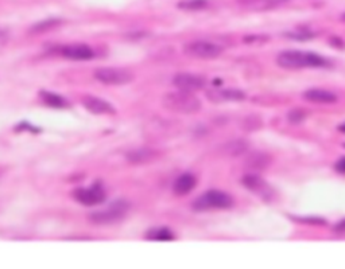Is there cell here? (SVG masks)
I'll use <instances>...</instances> for the list:
<instances>
[{
  "instance_id": "cell-20",
  "label": "cell",
  "mask_w": 345,
  "mask_h": 269,
  "mask_svg": "<svg viewBox=\"0 0 345 269\" xmlns=\"http://www.w3.org/2000/svg\"><path fill=\"white\" fill-rule=\"evenodd\" d=\"M208 6V0H182L178 3V9L186 10V11H199L205 9Z\"/></svg>"
},
{
  "instance_id": "cell-25",
  "label": "cell",
  "mask_w": 345,
  "mask_h": 269,
  "mask_svg": "<svg viewBox=\"0 0 345 269\" xmlns=\"http://www.w3.org/2000/svg\"><path fill=\"white\" fill-rule=\"evenodd\" d=\"M305 115L301 111H293L289 113V120L291 123H301Z\"/></svg>"
},
{
  "instance_id": "cell-8",
  "label": "cell",
  "mask_w": 345,
  "mask_h": 269,
  "mask_svg": "<svg viewBox=\"0 0 345 269\" xmlns=\"http://www.w3.org/2000/svg\"><path fill=\"white\" fill-rule=\"evenodd\" d=\"M172 84L177 86L180 90L186 92H196V90L203 89L205 86V78L197 74H190V73H180L172 78Z\"/></svg>"
},
{
  "instance_id": "cell-26",
  "label": "cell",
  "mask_w": 345,
  "mask_h": 269,
  "mask_svg": "<svg viewBox=\"0 0 345 269\" xmlns=\"http://www.w3.org/2000/svg\"><path fill=\"white\" fill-rule=\"evenodd\" d=\"M336 170L340 172V174H345V156L344 158L338 159V162L336 163Z\"/></svg>"
},
{
  "instance_id": "cell-18",
  "label": "cell",
  "mask_w": 345,
  "mask_h": 269,
  "mask_svg": "<svg viewBox=\"0 0 345 269\" xmlns=\"http://www.w3.org/2000/svg\"><path fill=\"white\" fill-rule=\"evenodd\" d=\"M41 99L43 103L52 108H65L68 107V101L60 96V94L53 93V92H41Z\"/></svg>"
},
{
  "instance_id": "cell-11",
  "label": "cell",
  "mask_w": 345,
  "mask_h": 269,
  "mask_svg": "<svg viewBox=\"0 0 345 269\" xmlns=\"http://www.w3.org/2000/svg\"><path fill=\"white\" fill-rule=\"evenodd\" d=\"M303 99L315 104H333L337 101V96L329 90L309 89L303 93Z\"/></svg>"
},
{
  "instance_id": "cell-10",
  "label": "cell",
  "mask_w": 345,
  "mask_h": 269,
  "mask_svg": "<svg viewBox=\"0 0 345 269\" xmlns=\"http://www.w3.org/2000/svg\"><path fill=\"white\" fill-rule=\"evenodd\" d=\"M61 54L73 61H88L95 57V52L86 45H70L61 49Z\"/></svg>"
},
{
  "instance_id": "cell-4",
  "label": "cell",
  "mask_w": 345,
  "mask_h": 269,
  "mask_svg": "<svg viewBox=\"0 0 345 269\" xmlns=\"http://www.w3.org/2000/svg\"><path fill=\"white\" fill-rule=\"evenodd\" d=\"M129 209V203L125 201H116L111 203V206L101 211H96L89 215L93 223L97 225H111V223H116L121 221L125 217V214Z\"/></svg>"
},
{
  "instance_id": "cell-27",
  "label": "cell",
  "mask_w": 345,
  "mask_h": 269,
  "mask_svg": "<svg viewBox=\"0 0 345 269\" xmlns=\"http://www.w3.org/2000/svg\"><path fill=\"white\" fill-rule=\"evenodd\" d=\"M6 41H7V31L0 29V45H2V43H5Z\"/></svg>"
},
{
  "instance_id": "cell-30",
  "label": "cell",
  "mask_w": 345,
  "mask_h": 269,
  "mask_svg": "<svg viewBox=\"0 0 345 269\" xmlns=\"http://www.w3.org/2000/svg\"><path fill=\"white\" fill-rule=\"evenodd\" d=\"M341 19L345 22V14H342V15H341Z\"/></svg>"
},
{
  "instance_id": "cell-9",
  "label": "cell",
  "mask_w": 345,
  "mask_h": 269,
  "mask_svg": "<svg viewBox=\"0 0 345 269\" xmlns=\"http://www.w3.org/2000/svg\"><path fill=\"white\" fill-rule=\"evenodd\" d=\"M82 104L88 112H91L93 115H113L115 113V107L111 104L101 100L95 96H86L82 100Z\"/></svg>"
},
{
  "instance_id": "cell-6",
  "label": "cell",
  "mask_w": 345,
  "mask_h": 269,
  "mask_svg": "<svg viewBox=\"0 0 345 269\" xmlns=\"http://www.w3.org/2000/svg\"><path fill=\"white\" fill-rule=\"evenodd\" d=\"M95 78L105 85H125L134 80V76L124 69L100 68L95 72Z\"/></svg>"
},
{
  "instance_id": "cell-14",
  "label": "cell",
  "mask_w": 345,
  "mask_h": 269,
  "mask_svg": "<svg viewBox=\"0 0 345 269\" xmlns=\"http://www.w3.org/2000/svg\"><path fill=\"white\" fill-rule=\"evenodd\" d=\"M196 184H197V179L192 174H184L174 182L172 191L177 195H185L196 187Z\"/></svg>"
},
{
  "instance_id": "cell-1",
  "label": "cell",
  "mask_w": 345,
  "mask_h": 269,
  "mask_svg": "<svg viewBox=\"0 0 345 269\" xmlns=\"http://www.w3.org/2000/svg\"><path fill=\"white\" fill-rule=\"evenodd\" d=\"M276 62L283 69H303V68H322L326 66V60L318 54L301 50H286L276 58Z\"/></svg>"
},
{
  "instance_id": "cell-3",
  "label": "cell",
  "mask_w": 345,
  "mask_h": 269,
  "mask_svg": "<svg viewBox=\"0 0 345 269\" xmlns=\"http://www.w3.org/2000/svg\"><path fill=\"white\" fill-rule=\"evenodd\" d=\"M233 205L232 197L224 191L211 190L204 192L193 202V209L197 211H205L211 209H229Z\"/></svg>"
},
{
  "instance_id": "cell-24",
  "label": "cell",
  "mask_w": 345,
  "mask_h": 269,
  "mask_svg": "<svg viewBox=\"0 0 345 269\" xmlns=\"http://www.w3.org/2000/svg\"><path fill=\"white\" fill-rule=\"evenodd\" d=\"M287 2H290V0H266V3H264V9L263 10L275 9V7H279V6L286 5Z\"/></svg>"
},
{
  "instance_id": "cell-22",
  "label": "cell",
  "mask_w": 345,
  "mask_h": 269,
  "mask_svg": "<svg viewBox=\"0 0 345 269\" xmlns=\"http://www.w3.org/2000/svg\"><path fill=\"white\" fill-rule=\"evenodd\" d=\"M239 5L246 6V7H251V9L256 10H263L266 0H236Z\"/></svg>"
},
{
  "instance_id": "cell-7",
  "label": "cell",
  "mask_w": 345,
  "mask_h": 269,
  "mask_svg": "<svg viewBox=\"0 0 345 269\" xmlns=\"http://www.w3.org/2000/svg\"><path fill=\"white\" fill-rule=\"evenodd\" d=\"M73 198L74 201H77L81 205L93 206L103 203L107 198V194L99 183H96L92 187L76 188L73 191Z\"/></svg>"
},
{
  "instance_id": "cell-13",
  "label": "cell",
  "mask_w": 345,
  "mask_h": 269,
  "mask_svg": "<svg viewBox=\"0 0 345 269\" xmlns=\"http://www.w3.org/2000/svg\"><path fill=\"white\" fill-rule=\"evenodd\" d=\"M243 184L244 187H247L251 191L256 192V194H260V195H264V194H268L270 188H268L267 183L264 182L259 175H255V174H248L243 178Z\"/></svg>"
},
{
  "instance_id": "cell-21",
  "label": "cell",
  "mask_w": 345,
  "mask_h": 269,
  "mask_svg": "<svg viewBox=\"0 0 345 269\" xmlns=\"http://www.w3.org/2000/svg\"><path fill=\"white\" fill-rule=\"evenodd\" d=\"M246 150H247V144L244 143V141H240V140L232 141V143H229L228 147H227V152L231 155H240Z\"/></svg>"
},
{
  "instance_id": "cell-15",
  "label": "cell",
  "mask_w": 345,
  "mask_h": 269,
  "mask_svg": "<svg viewBox=\"0 0 345 269\" xmlns=\"http://www.w3.org/2000/svg\"><path fill=\"white\" fill-rule=\"evenodd\" d=\"M156 158V152L147 148H140V150H134L127 154V159L132 164H143V163H150Z\"/></svg>"
},
{
  "instance_id": "cell-23",
  "label": "cell",
  "mask_w": 345,
  "mask_h": 269,
  "mask_svg": "<svg viewBox=\"0 0 345 269\" xmlns=\"http://www.w3.org/2000/svg\"><path fill=\"white\" fill-rule=\"evenodd\" d=\"M286 37H289L291 39H298V41H306L314 37L313 33H307V31H293V33H287Z\"/></svg>"
},
{
  "instance_id": "cell-12",
  "label": "cell",
  "mask_w": 345,
  "mask_h": 269,
  "mask_svg": "<svg viewBox=\"0 0 345 269\" xmlns=\"http://www.w3.org/2000/svg\"><path fill=\"white\" fill-rule=\"evenodd\" d=\"M208 97L212 101L221 103V101H243L246 99V94L242 90L227 89V90H213L208 93Z\"/></svg>"
},
{
  "instance_id": "cell-29",
  "label": "cell",
  "mask_w": 345,
  "mask_h": 269,
  "mask_svg": "<svg viewBox=\"0 0 345 269\" xmlns=\"http://www.w3.org/2000/svg\"><path fill=\"white\" fill-rule=\"evenodd\" d=\"M340 131H341V132H345V125H341Z\"/></svg>"
},
{
  "instance_id": "cell-17",
  "label": "cell",
  "mask_w": 345,
  "mask_h": 269,
  "mask_svg": "<svg viewBox=\"0 0 345 269\" xmlns=\"http://www.w3.org/2000/svg\"><path fill=\"white\" fill-rule=\"evenodd\" d=\"M146 238L151 241H172L176 235L167 227H154L147 231Z\"/></svg>"
},
{
  "instance_id": "cell-28",
  "label": "cell",
  "mask_w": 345,
  "mask_h": 269,
  "mask_svg": "<svg viewBox=\"0 0 345 269\" xmlns=\"http://www.w3.org/2000/svg\"><path fill=\"white\" fill-rule=\"evenodd\" d=\"M336 230H337V231H342V230H345V219H344V221H341V222L338 223V225H337V226H336Z\"/></svg>"
},
{
  "instance_id": "cell-16",
  "label": "cell",
  "mask_w": 345,
  "mask_h": 269,
  "mask_svg": "<svg viewBox=\"0 0 345 269\" xmlns=\"http://www.w3.org/2000/svg\"><path fill=\"white\" fill-rule=\"evenodd\" d=\"M268 164H270V156L263 152H254L247 159V167H250L251 170H264Z\"/></svg>"
},
{
  "instance_id": "cell-2",
  "label": "cell",
  "mask_w": 345,
  "mask_h": 269,
  "mask_svg": "<svg viewBox=\"0 0 345 269\" xmlns=\"http://www.w3.org/2000/svg\"><path fill=\"white\" fill-rule=\"evenodd\" d=\"M162 105L167 111L182 115H193L201 111V101L194 96L193 92L186 90L164 94L162 97Z\"/></svg>"
},
{
  "instance_id": "cell-5",
  "label": "cell",
  "mask_w": 345,
  "mask_h": 269,
  "mask_svg": "<svg viewBox=\"0 0 345 269\" xmlns=\"http://www.w3.org/2000/svg\"><path fill=\"white\" fill-rule=\"evenodd\" d=\"M186 56L199 58V60H213L223 53V47L208 41H194L186 43L184 47Z\"/></svg>"
},
{
  "instance_id": "cell-19",
  "label": "cell",
  "mask_w": 345,
  "mask_h": 269,
  "mask_svg": "<svg viewBox=\"0 0 345 269\" xmlns=\"http://www.w3.org/2000/svg\"><path fill=\"white\" fill-rule=\"evenodd\" d=\"M61 21L58 19H48V21H41L38 23H35L34 26L31 27V33L34 34H42V33H46V31L52 30L54 27L60 26Z\"/></svg>"
}]
</instances>
